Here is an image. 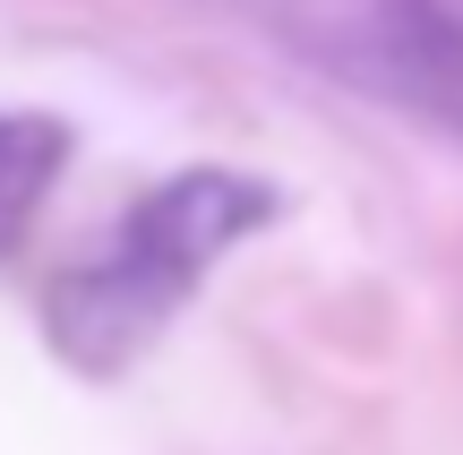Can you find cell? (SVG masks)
<instances>
[{
  "label": "cell",
  "instance_id": "obj_1",
  "mask_svg": "<svg viewBox=\"0 0 463 455\" xmlns=\"http://www.w3.org/2000/svg\"><path fill=\"white\" fill-rule=\"evenodd\" d=\"M258 223H275V189L249 181V172L198 164V172H172L164 189L120 215L112 250H95L86 267H69L43 301V336L61 361H78L86 378L137 361L155 336L172 327V309L241 250Z\"/></svg>",
  "mask_w": 463,
  "mask_h": 455
},
{
  "label": "cell",
  "instance_id": "obj_2",
  "mask_svg": "<svg viewBox=\"0 0 463 455\" xmlns=\"http://www.w3.org/2000/svg\"><path fill=\"white\" fill-rule=\"evenodd\" d=\"M352 61L395 103L463 137V0H369Z\"/></svg>",
  "mask_w": 463,
  "mask_h": 455
},
{
  "label": "cell",
  "instance_id": "obj_3",
  "mask_svg": "<svg viewBox=\"0 0 463 455\" xmlns=\"http://www.w3.org/2000/svg\"><path fill=\"white\" fill-rule=\"evenodd\" d=\"M61 164H69V129L52 112H0V250L34 223Z\"/></svg>",
  "mask_w": 463,
  "mask_h": 455
}]
</instances>
